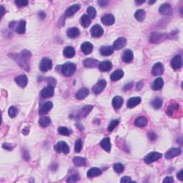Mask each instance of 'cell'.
Returning <instances> with one entry per match:
<instances>
[{
  "mask_svg": "<svg viewBox=\"0 0 183 183\" xmlns=\"http://www.w3.org/2000/svg\"><path fill=\"white\" fill-rule=\"evenodd\" d=\"M31 57L30 52L27 51V50H24L22 51L20 54H16L14 57V59L16 61L18 64L22 67V69H25L26 71L29 70V60Z\"/></svg>",
  "mask_w": 183,
  "mask_h": 183,
  "instance_id": "cell-1",
  "label": "cell"
},
{
  "mask_svg": "<svg viewBox=\"0 0 183 183\" xmlns=\"http://www.w3.org/2000/svg\"><path fill=\"white\" fill-rule=\"evenodd\" d=\"M77 67L76 64L72 62H66L63 64L61 69V72L65 77H70L76 71Z\"/></svg>",
  "mask_w": 183,
  "mask_h": 183,
  "instance_id": "cell-2",
  "label": "cell"
},
{
  "mask_svg": "<svg viewBox=\"0 0 183 183\" xmlns=\"http://www.w3.org/2000/svg\"><path fill=\"white\" fill-rule=\"evenodd\" d=\"M52 68V61L48 57H44L39 63V69L43 72H46Z\"/></svg>",
  "mask_w": 183,
  "mask_h": 183,
  "instance_id": "cell-3",
  "label": "cell"
},
{
  "mask_svg": "<svg viewBox=\"0 0 183 183\" xmlns=\"http://www.w3.org/2000/svg\"><path fill=\"white\" fill-rule=\"evenodd\" d=\"M54 150L57 153L62 152L67 155L69 152V148L66 142L64 141H60V142L57 143L54 146Z\"/></svg>",
  "mask_w": 183,
  "mask_h": 183,
  "instance_id": "cell-4",
  "label": "cell"
},
{
  "mask_svg": "<svg viewBox=\"0 0 183 183\" xmlns=\"http://www.w3.org/2000/svg\"><path fill=\"white\" fill-rule=\"evenodd\" d=\"M9 27L12 29H16V31L19 34H24L26 31V22L20 21L16 24L15 22H11L9 24Z\"/></svg>",
  "mask_w": 183,
  "mask_h": 183,
  "instance_id": "cell-5",
  "label": "cell"
},
{
  "mask_svg": "<svg viewBox=\"0 0 183 183\" xmlns=\"http://www.w3.org/2000/svg\"><path fill=\"white\" fill-rule=\"evenodd\" d=\"M162 157V154L159 152H152L149 153L146 157H145V163L146 164H151L154 162L158 160L159 159H160Z\"/></svg>",
  "mask_w": 183,
  "mask_h": 183,
  "instance_id": "cell-6",
  "label": "cell"
},
{
  "mask_svg": "<svg viewBox=\"0 0 183 183\" xmlns=\"http://www.w3.org/2000/svg\"><path fill=\"white\" fill-rule=\"evenodd\" d=\"M166 37H167V35L166 34L163 33H152L150 35V42L152 43H158L160 42L165 40Z\"/></svg>",
  "mask_w": 183,
  "mask_h": 183,
  "instance_id": "cell-7",
  "label": "cell"
},
{
  "mask_svg": "<svg viewBox=\"0 0 183 183\" xmlns=\"http://www.w3.org/2000/svg\"><path fill=\"white\" fill-rule=\"evenodd\" d=\"M54 87L48 85L47 87L43 88L41 91V97L42 98H50L54 95Z\"/></svg>",
  "mask_w": 183,
  "mask_h": 183,
  "instance_id": "cell-8",
  "label": "cell"
},
{
  "mask_svg": "<svg viewBox=\"0 0 183 183\" xmlns=\"http://www.w3.org/2000/svg\"><path fill=\"white\" fill-rule=\"evenodd\" d=\"M107 85V82L104 79H101L98 82L96 85H94V86L92 87V92H94V94H100V92H102L103 90H104V88L106 87Z\"/></svg>",
  "mask_w": 183,
  "mask_h": 183,
  "instance_id": "cell-9",
  "label": "cell"
},
{
  "mask_svg": "<svg viewBox=\"0 0 183 183\" xmlns=\"http://www.w3.org/2000/svg\"><path fill=\"white\" fill-rule=\"evenodd\" d=\"M90 33H91L92 37H100L104 34V30H103V28L100 25L95 24L90 29Z\"/></svg>",
  "mask_w": 183,
  "mask_h": 183,
  "instance_id": "cell-10",
  "label": "cell"
},
{
  "mask_svg": "<svg viewBox=\"0 0 183 183\" xmlns=\"http://www.w3.org/2000/svg\"><path fill=\"white\" fill-rule=\"evenodd\" d=\"M171 66L174 70L180 69L182 66V58L180 55L174 56L171 61Z\"/></svg>",
  "mask_w": 183,
  "mask_h": 183,
  "instance_id": "cell-11",
  "label": "cell"
},
{
  "mask_svg": "<svg viewBox=\"0 0 183 183\" xmlns=\"http://www.w3.org/2000/svg\"><path fill=\"white\" fill-rule=\"evenodd\" d=\"M127 45V39L125 37H119V38L117 39L113 43V48L116 50H119L123 49V47H125V46Z\"/></svg>",
  "mask_w": 183,
  "mask_h": 183,
  "instance_id": "cell-12",
  "label": "cell"
},
{
  "mask_svg": "<svg viewBox=\"0 0 183 183\" xmlns=\"http://www.w3.org/2000/svg\"><path fill=\"white\" fill-rule=\"evenodd\" d=\"M92 108H93V106H92V105H87V106H85L78 113H77L76 117H77L78 119L84 118V117L87 116V115L91 112L92 110Z\"/></svg>",
  "mask_w": 183,
  "mask_h": 183,
  "instance_id": "cell-13",
  "label": "cell"
},
{
  "mask_svg": "<svg viewBox=\"0 0 183 183\" xmlns=\"http://www.w3.org/2000/svg\"><path fill=\"white\" fill-rule=\"evenodd\" d=\"M101 21L103 24L107 25V26H110L112 25L115 22V16L111 14H107L105 15L102 16L101 18Z\"/></svg>",
  "mask_w": 183,
  "mask_h": 183,
  "instance_id": "cell-14",
  "label": "cell"
},
{
  "mask_svg": "<svg viewBox=\"0 0 183 183\" xmlns=\"http://www.w3.org/2000/svg\"><path fill=\"white\" fill-rule=\"evenodd\" d=\"M164 72V67L162 63L157 62L152 67V73L154 76H159Z\"/></svg>",
  "mask_w": 183,
  "mask_h": 183,
  "instance_id": "cell-15",
  "label": "cell"
},
{
  "mask_svg": "<svg viewBox=\"0 0 183 183\" xmlns=\"http://www.w3.org/2000/svg\"><path fill=\"white\" fill-rule=\"evenodd\" d=\"M53 107V103L52 102H47L40 107L39 110V114L40 115H45L47 114Z\"/></svg>",
  "mask_w": 183,
  "mask_h": 183,
  "instance_id": "cell-16",
  "label": "cell"
},
{
  "mask_svg": "<svg viewBox=\"0 0 183 183\" xmlns=\"http://www.w3.org/2000/svg\"><path fill=\"white\" fill-rule=\"evenodd\" d=\"M159 13L163 14V15H170L172 12V7L170 6V4L165 3L160 6L159 8Z\"/></svg>",
  "mask_w": 183,
  "mask_h": 183,
  "instance_id": "cell-17",
  "label": "cell"
},
{
  "mask_svg": "<svg viewBox=\"0 0 183 183\" xmlns=\"http://www.w3.org/2000/svg\"><path fill=\"white\" fill-rule=\"evenodd\" d=\"M179 109H180V105L178 103H171L167 107V114L168 116L172 117L178 112Z\"/></svg>",
  "mask_w": 183,
  "mask_h": 183,
  "instance_id": "cell-18",
  "label": "cell"
},
{
  "mask_svg": "<svg viewBox=\"0 0 183 183\" xmlns=\"http://www.w3.org/2000/svg\"><path fill=\"white\" fill-rule=\"evenodd\" d=\"M182 152L181 149L180 148H172L170 149L169 151H167V152L165 155V158L167 159H170L174 158L178 155H180Z\"/></svg>",
  "mask_w": 183,
  "mask_h": 183,
  "instance_id": "cell-19",
  "label": "cell"
},
{
  "mask_svg": "<svg viewBox=\"0 0 183 183\" xmlns=\"http://www.w3.org/2000/svg\"><path fill=\"white\" fill-rule=\"evenodd\" d=\"M134 54L132 50L130 49H126L125 51H124L123 56H122V59H123V62L125 63H130L133 60Z\"/></svg>",
  "mask_w": 183,
  "mask_h": 183,
  "instance_id": "cell-20",
  "label": "cell"
},
{
  "mask_svg": "<svg viewBox=\"0 0 183 183\" xmlns=\"http://www.w3.org/2000/svg\"><path fill=\"white\" fill-rule=\"evenodd\" d=\"M81 6L79 5H73L67 8L65 11V16H71L76 13L78 10L80 9Z\"/></svg>",
  "mask_w": 183,
  "mask_h": 183,
  "instance_id": "cell-21",
  "label": "cell"
},
{
  "mask_svg": "<svg viewBox=\"0 0 183 183\" xmlns=\"http://www.w3.org/2000/svg\"><path fill=\"white\" fill-rule=\"evenodd\" d=\"M81 49L85 54H90L93 50V45L89 42H85L81 45Z\"/></svg>",
  "mask_w": 183,
  "mask_h": 183,
  "instance_id": "cell-22",
  "label": "cell"
},
{
  "mask_svg": "<svg viewBox=\"0 0 183 183\" xmlns=\"http://www.w3.org/2000/svg\"><path fill=\"white\" fill-rule=\"evenodd\" d=\"M15 82H16V84L20 86V87H26L27 85V82H28V78H27L26 75H22L17 77H16Z\"/></svg>",
  "mask_w": 183,
  "mask_h": 183,
  "instance_id": "cell-23",
  "label": "cell"
},
{
  "mask_svg": "<svg viewBox=\"0 0 183 183\" xmlns=\"http://www.w3.org/2000/svg\"><path fill=\"white\" fill-rule=\"evenodd\" d=\"M112 68V62L109 61H104L99 64V69L102 71H108Z\"/></svg>",
  "mask_w": 183,
  "mask_h": 183,
  "instance_id": "cell-24",
  "label": "cell"
},
{
  "mask_svg": "<svg viewBox=\"0 0 183 183\" xmlns=\"http://www.w3.org/2000/svg\"><path fill=\"white\" fill-rule=\"evenodd\" d=\"M100 52L103 56H109L114 52V48L112 46H102L100 48Z\"/></svg>",
  "mask_w": 183,
  "mask_h": 183,
  "instance_id": "cell-25",
  "label": "cell"
},
{
  "mask_svg": "<svg viewBox=\"0 0 183 183\" xmlns=\"http://www.w3.org/2000/svg\"><path fill=\"white\" fill-rule=\"evenodd\" d=\"M100 145L102 147V149L106 151L107 152H109L111 151V142H110V139L109 137H105L103 139V140L101 141L100 142Z\"/></svg>",
  "mask_w": 183,
  "mask_h": 183,
  "instance_id": "cell-26",
  "label": "cell"
},
{
  "mask_svg": "<svg viewBox=\"0 0 183 183\" xmlns=\"http://www.w3.org/2000/svg\"><path fill=\"white\" fill-rule=\"evenodd\" d=\"M67 35L69 38H76L79 35V29L77 27H71V28L68 29L67 31Z\"/></svg>",
  "mask_w": 183,
  "mask_h": 183,
  "instance_id": "cell-27",
  "label": "cell"
},
{
  "mask_svg": "<svg viewBox=\"0 0 183 183\" xmlns=\"http://www.w3.org/2000/svg\"><path fill=\"white\" fill-rule=\"evenodd\" d=\"M98 60H94V59H86L84 60L83 64L84 66L87 68H93V67H96L98 64Z\"/></svg>",
  "mask_w": 183,
  "mask_h": 183,
  "instance_id": "cell-28",
  "label": "cell"
},
{
  "mask_svg": "<svg viewBox=\"0 0 183 183\" xmlns=\"http://www.w3.org/2000/svg\"><path fill=\"white\" fill-rule=\"evenodd\" d=\"M141 102V98L139 97H134L128 100L127 102V107L129 108H133V107H136L137 105H138Z\"/></svg>",
  "mask_w": 183,
  "mask_h": 183,
  "instance_id": "cell-29",
  "label": "cell"
},
{
  "mask_svg": "<svg viewBox=\"0 0 183 183\" xmlns=\"http://www.w3.org/2000/svg\"><path fill=\"white\" fill-rule=\"evenodd\" d=\"M164 85L163 79L161 77H158L153 82L152 85V89L153 90H159L163 88Z\"/></svg>",
  "mask_w": 183,
  "mask_h": 183,
  "instance_id": "cell-30",
  "label": "cell"
},
{
  "mask_svg": "<svg viewBox=\"0 0 183 183\" xmlns=\"http://www.w3.org/2000/svg\"><path fill=\"white\" fill-rule=\"evenodd\" d=\"M148 125V119L145 117H139L134 120V125L138 127H145Z\"/></svg>",
  "mask_w": 183,
  "mask_h": 183,
  "instance_id": "cell-31",
  "label": "cell"
},
{
  "mask_svg": "<svg viewBox=\"0 0 183 183\" xmlns=\"http://www.w3.org/2000/svg\"><path fill=\"white\" fill-rule=\"evenodd\" d=\"M123 102L124 101L123 97L119 96H116L112 100V106L115 109H118L123 106Z\"/></svg>",
  "mask_w": 183,
  "mask_h": 183,
  "instance_id": "cell-32",
  "label": "cell"
},
{
  "mask_svg": "<svg viewBox=\"0 0 183 183\" xmlns=\"http://www.w3.org/2000/svg\"><path fill=\"white\" fill-rule=\"evenodd\" d=\"M89 90L87 88H82L77 92L76 97L77 100H84L85 97L89 95Z\"/></svg>",
  "mask_w": 183,
  "mask_h": 183,
  "instance_id": "cell-33",
  "label": "cell"
},
{
  "mask_svg": "<svg viewBox=\"0 0 183 183\" xmlns=\"http://www.w3.org/2000/svg\"><path fill=\"white\" fill-rule=\"evenodd\" d=\"M73 163L76 167H83L87 164V160L85 158L81 157H75L73 158Z\"/></svg>",
  "mask_w": 183,
  "mask_h": 183,
  "instance_id": "cell-34",
  "label": "cell"
},
{
  "mask_svg": "<svg viewBox=\"0 0 183 183\" xmlns=\"http://www.w3.org/2000/svg\"><path fill=\"white\" fill-rule=\"evenodd\" d=\"M101 174H102V171H101L100 169H99L97 167H92L88 170L87 175L88 178H91L100 175Z\"/></svg>",
  "mask_w": 183,
  "mask_h": 183,
  "instance_id": "cell-35",
  "label": "cell"
},
{
  "mask_svg": "<svg viewBox=\"0 0 183 183\" xmlns=\"http://www.w3.org/2000/svg\"><path fill=\"white\" fill-rule=\"evenodd\" d=\"M124 76V72L122 69H117L111 75L110 78L112 81H117Z\"/></svg>",
  "mask_w": 183,
  "mask_h": 183,
  "instance_id": "cell-36",
  "label": "cell"
},
{
  "mask_svg": "<svg viewBox=\"0 0 183 183\" xmlns=\"http://www.w3.org/2000/svg\"><path fill=\"white\" fill-rule=\"evenodd\" d=\"M63 54L67 58H71L75 55V49L72 47H67L64 48Z\"/></svg>",
  "mask_w": 183,
  "mask_h": 183,
  "instance_id": "cell-37",
  "label": "cell"
},
{
  "mask_svg": "<svg viewBox=\"0 0 183 183\" xmlns=\"http://www.w3.org/2000/svg\"><path fill=\"white\" fill-rule=\"evenodd\" d=\"M145 16H146V13H145V10L143 9L137 10L135 14H134V17L139 22H142L145 20Z\"/></svg>",
  "mask_w": 183,
  "mask_h": 183,
  "instance_id": "cell-38",
  "label": "cell"
},
{
  "mask_svg": "<svg viewBox=\"0 0 183 183\" xmlns=\"http://www.w3.org/2000/svg\"><path fill=\"white\" fill-rule=\"evenodd\" d=\"M163 101L160 97H156L152 100V102H151V104H152V106L153 107V108L155 109H159V108H161L162 106H163Z\"/></svg>",
  "mask_w": 183,
  "mask_h": 183,
  "instance_id": "cell-39",
  "label": "cell"
},
{
  "mask_svg": "<svg viewBox=\"0 0 183 183\" xmlns=\"http://www.w3.org/2000/svg\"><path fill=\"white\" fill-rule=\"evenodd\" d=\"M81 24L82 25L83 27H88L91 24V19H90V16H88L86 14H84L81 17V20H80Z\"/></svg>",
  "mask_w": 183,
  "mask_h": 183,
  "instance_id": "cell-40",
  "label": "cell"
},
{
  "mask_svg": "<svg viewBox=\"0 0 183 183\" xmlns=\"http://www.w3.org/2000/svg\"><path fill=\"white\" fill-rule=\"evenodd\" d=\"M39 125H40L41 127H47L48 125L51 123V119H50L49 117H43L39 119Z\"/></svg>",
  "mask_w": 183,
  "mask_h": 183,
  "instance_id": "cell-41",
  "label": "cell"
},
{
  "mask_svg": "<svg viewBox=\"0 0 183 183\" xmlns=\"http://www.w3.org/2000/svg\"><path fill=\"white\" fill-rule=\"evenodd\" d=\"M113 169H114L115 172H116V173L119 174L124 172V170H125V167H124L123 164L116 163L113 165Z\"/></svg>",
  "mask_w": 183,
  "mask_h": 183,
  "instance_id": "cell-42",
  "label": "cell"
},
{
  "mask_svg": "<svg viewBox=\"0 0 183 183\" xmlns=\"http://www.w3.org/2000/svg\"><path fill=\"white\" fill-rule=\"evenodd\" d=\"M8 114H9V116L11 117V118H14V117H15L16 115H17V109L14 106L10 107L9 110H8Z\"/></svg>",
  "mask_w": 183,
  "mask_h": 183,
  "instance_id": "cell-43",
  "label": "cell"
},
{
  "mask_svg": "<svg viewBox=\"0 0 183 183\" xmlns=\"http://www.w3.org/2000/svg\"><path fill=\"white\" fill-rule=\"evenodd\" d=\"M119 122L118 119H114V120L111 121V123H109V125L108 126V128H107L108 131L109 132H112L113 130H114L115 128L119 125Z\"/></svg>",
  "mask_w": 183,
  "mask_h": 183,
  "instance_id": "cell-44",
  "label": "cell"
},
{
  "mask_svg": "<svg viewBox=\"0 0 183 183\" xmlns=\"http://www.w3.org/2000/svg\"><path fill=\"white\" fill-rule=\"evenodd\" d=\"M58 132L60 134H62V135H64V136H69L71 134L70 130H69L67 127H60L59 128Z\"/></svg>",
  "mask_w": 183,
  "mask_h": 183,
  "instance_id": "cell-45",
  "label": "cell"
},
{
  "mask_svg": "<svg viewBox=\"0 0 183 183\" xmlns=\"http://www.w3.org/2000/svg\"><path fill=\"white\" fill-rule=\"evenodd\" d=\"M87 13L90 19H94L97 15L96 9L93 7H89L87 8Z\"/></svg>",
  "mask_w": 183,
  "mask_h": 183,
  "instance_id": "cell-46",
  "label": "cell"
},
{
  "mask_svg": "<svg viewBox=\"0 0 183 183\" xmlns=\"http://www.w3.org/2000/svg\"><path fill=\"white\" fill-rule=\"evenodd\" d=\"M82 142L80 139H78V140H76V142H75V150L76 152H79L82 150Z\"/></svg>",
  "mask_w": 183,
  "mask_h": 183,
  "instance_id": "cell-47",
  "label": "cell"
},
{
  "mask_svg": "<svg viewBox=\"0 0 183 183\" xmlns=\"http://www.w3.org/2000/svg\"><path fill=\"white\" fill-rule=\"evenodd\" d=\"M79 179V177L78 174H72V175L69 176L68 178H67V182H77Z\"/></svg>",
  "mask_w": 183,
  "mask_h": 183,
  "instance_id": "cell-48",
  "label": "cell"
},
{
  "mask_svg": "<svg viewBox=\"0 0 183 183\" xmlns=\"http://www.w3.org/2000/svg\"><path fill=\"white\" fill-rule=\"evenodd\" d=\"M15 4L18 6L19 7H23L27 6L29 4L28 1H25V0H16L15 1Z\"/></svg>",
  "mask_w": 183,
  "mask_h": 183,
  "instance_id": "cell-49",
  "label": "cell"
},
{
  "mask_svg": "<svg viewBox=\"0 0 183 183\" xmlns=\"http://www.w3.org/2000/svg\"><path fill=\"white\" fill-rule=\"evenodd\" d=\"M120 182H132V179L130 178V177L125 176L121 179Z\"/></svg>",
  "mask_w": 183,
  "mask_h": 183,
  "instance_id": "cell-50",
  "label": "cell"
},
{
  "mask_svg": "<svg viewBox=\"0 0 183 183\" xmlns=\"http://www.w3.org/2000/svg\"><path fill=\"white\" fill-rule=\"evenodd\" d=\"M47 79H49V80H48V83H49V85H52V87H54V86H55V85L54 84V83L56 84L55 79H54V78H52V77H49V78H48Z\"/></svg>",
  "mask_w": 183,
  "mask_h": 183,
  "instance_id": "cell-51",
  "label": "cell"
},
{
  "mask_svg": "<svg viewBox=\"0 0 183 183\" xmlns=\"http://www.w3.org/2000/svg\"><path fill=\"white\" fill-rule=\"evenodd\" d=\"M183 170H181L180 172L177 174V178H178V180H180V181H183Z\"/></svg>",
  "mask_w": 183,
  "mask_h": 183,
  "instance_id": "cell-52",
  "label": "cell"
},
{
  "mask_svg": "<svg viewBox=\"0 0 183 183\" xmlns=\"http://www.w3.org/2000/svg\"><path fill=\"white\" fill-rule=\"evenodd\" d=\"M174 180L173 178H171V177H166L165 178V180H163V182H168V183H171L173 182Z\"/></svg>",
  "mask_w": 183,
  "mask_h": 183,
  "instance_id": "cell-53",
  "label": "cell"
},
{
  "mask_svg": "<svg viewBox=\"0 0 183 183\" xmlns=\"http://www.w3.org/2000/svg\"><path fill=\"white\" fill-rule=\"evenodd\" d=\"M2 147H3V148L5 149V150H12V148H13V147H12V145L7 144V143H5V144H4L2 145Z\"/></svg>",
  "mask_w": 183,
  "mask_h": 183,
  "instance_id": "cell-54",
  "label": "cell"
},
{
  "mask_svg": "<svg viewBox=\"0 0 183 183\" xmlns=\"http://www.w3.org/2000/svg\"><path fill=\"white\" fill-rule=\"evenodd\" d=\"M132 85H133V84H132V83H129V84H128V85L125 86V87L123 88V90H126V91H127V90L132 88Z\"/></svg>",
  "mask_w": 183,
  "mask_h": 183,
  "instance_id": "cell-55",
  "label": "cell"
},
{
  "mask_svg": "<svg viewBox=\"0 0 183 183\" xmlns=\"http://www.w3.org/2000/svg\"><path fill=\"white\" fill-rule=\"evenodd\" d=\"M155 137H156V134L154 132H151V133L149 134V137H150L151 140H154L155 139Z\"/></svg>",
  "mask_w": 183,
  "mask_h": 183,
  "instance_id": "cell-56",
  "label": "cell"
},
{
  "mask_svg": "<svg viewBox=\"0 0 183 183\" xmlns=\"http://www.w3.org/2000/svg\"><path fill=\"white\" fill-rule=\"evenodd\" d=\"M142 86H143V82H138L137 84V90H140L141 88L142 87Z\"/></svg>",
  "mask_w": 183,
  "mask_h": 183,
  "instance_id": "cell-57",
  "label": "cell"
},
{
  "mask_svg": "<svg viewBox=\"0 0 183 183\" xmlns=\"http://www.w3.org/2000/svg\"><path fill=\"white\" fill-rule=\"evenodd\" d=\"M1 9H2V11H1V17H2V16H4V14H5V8H4V7L3 6H1Z\"/></svg>",
  "mask_w": 183,
  "mask_h": 183,
  "instance_id": "cell-58",
  "label": "cell"
},
{
  "mask_svg": "<svg viewBox=\"0 0 183 183\" xmlns=\"http://www.w3.org/2000/svg\"><path fill=\"white\" fill-rule=\"evenodd\" d=\"M99 4H100V5L102 6V7H104L107 4V2H99Z\"/></svg>",
  "mask_w": 183,
  "mask_h": 183,
  "instance_id": "cell-59",
  "label": "cell"
},
{
  "mask_svg": "<svg viewBox=\"0 0 183 183\" xmlns=\"http://www.w3.org/2000/svg\"><path fill=\"white\" fill-rule=\"evenodd\" d=\"M39 16H40L41 17V19H45V17H46V14L44 13V12H40V13L39 14Z\"/></svg>",
  "mask_w": 183,
  "mask_h": 183,
  "instance_id": "cell-60",
  "label": "cell"
},
{
  "mask_svg": "<svg viewBox=\"0 0 183 183\" xmlns=\"http://www.w3.org/2000/svg\"><path fill=\"white\" fill-rule=\"evenodd\" d=\"M145 1H141V2H139V1H136L135 3L137 4V5H142V4L145 3Z\"/></svg>",
  "mask_w": 183,
  "mask_h": 183,
  "instance_id": "cell-61",
  "label": "cell"
},
{
  "mask_svg": "<svg viewBox=\"0 0 183 183\" xmlns=\"http://www.w3.org/2000/svg\"><path fill=\"white\" fill-rule=\"evenodd\" d=\"M155 0H153V1H152V2H149V4H150V5H152V4H153V3H155Z\"/></svg>",
  "mask_w": 183,
  "mask_h": 183,
  "instance_id": "cell-62",
  "label": "cell"
}]
</instances>
